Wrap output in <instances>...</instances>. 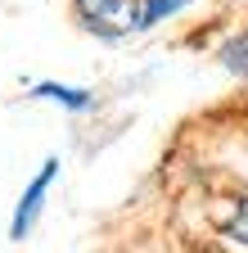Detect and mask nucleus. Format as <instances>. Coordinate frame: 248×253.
<instances>
[{"label": "nucleus", "instance_id": "f257e3e1", "mask_svg": "<svg viewBox=\"0 0 248 253\" xmlns=\"http://www.w3.org/2000/svg\"><path fill=\"white\" fill-rule=\"evenodd\" d=\"M140 5L144 0H72L81 27H90L95 37H127V32H140Z\"/></svg>", "mask_w": 248, "mask_h": 253}, {"label": "nucleus", "instance_id": "f03ea898", "mask_svg": "<svg viewBox=\"0 0 248 253\" xmlns=\"http://www.w3.org/2000/svg\"><path fill=\"white\" fill-rule=\"evenodd\" d=\"M59 176V158H50V163L41 168V176H32V185L23 190V199H18V208H14V221H9V235L14 240H27V231H32V221L41 217V208H45V195H50V181Z\"/></svg>", "mask_w": 248, "mask_h": 253}, {"label": "nucleus", "instance_id": "7ed1b4c3", "mask_svg": "<svg viewBox=\"0 0 248 253\" xmlns=\"http://www.w3.org/2000/svg\"><path fill=\"white\" fill-rule=\"evenodd\" d=\"M32 95H36V100H54V104H64V109H90V90L59 86V82H41Z\"/></svg>", "mask_w": 248, "mask_h": 253}, {"label": "nucleus", "instance_id": "20e7f679", "mask_svg": "<svg viewBox=\"0 0 248 253\" xmlns=\"http://www.w3.org/2000/svg\"><path fill=\"white\" fill-rule=\"evenodd\" d=\"M221 63H226L230 73H239V77L248 82V32H239V37H230V41H226Z\"/></svg>", "mask_w": 248, "mask_h": 253}, {"label": "nucleus", "instance_id": "39448f33", "mask_svg": "<svg viewBox=\"0 0 248 253\" xmlns=\"http://www.w3.org/2000/svg\"><path fill=\"white\" fill-rule=\"evenodd\" d=\"M185 5H194V0H144V5H140V27L163 23V18H172L176 9H185Z\"/></svg>", "mask_w": 248, "mask_h": 253}, {"label": "nucleus", "instance_id": "423d86ee", "mask_svg": "<svg viewBox=\"0 0 248 253\" xmlns=\"http://www.w3.org/2000/svg\"><path fill=\"white\" fill-rule=\"evenodd\" d=\"M226 235H230L235 244H248V199L235 204V212H230V221H226Z\"/></svg>", "mask_w": 248, "mask_h": 253}]
</instances>
